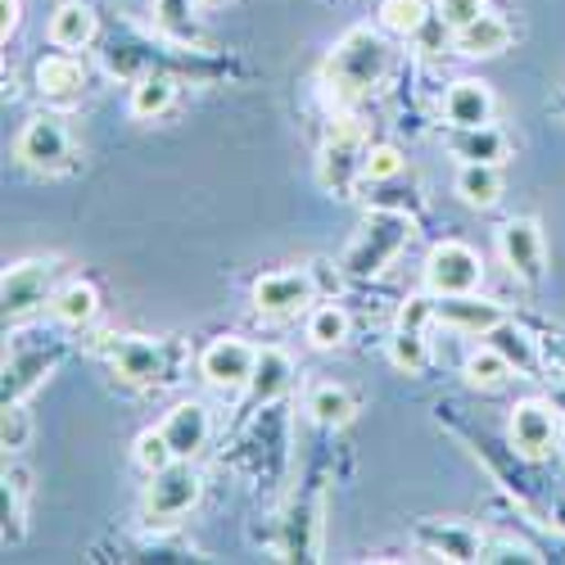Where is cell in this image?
<instances>
[{"mask_svg":"<svg viewBox=\"0 0 565 565\" xmlns=\"http://www.w3.org/2000/svg\"><path fill=\"white\" fill-rule=\"evenodd\" d=\"M0 412H6L0 416V444H6V457H19L32 439V416H28L23 403H6Z\"/></svg>","mask_w":565,"mask_h":565,"instance_id":"35","label":"cell"},{"mask_svg":"<svg viewBox=\"0 0 565 565\" xmlns=\"http://www.w3.org/2000/svg\"><path fill=\"white\" fill-rule=\"evenodd\" d=\"M511 448L525 461H547L561 448V416L543 398H525L511 407Z\"/></svg>","mask_w":565,"mask_h":565,"instance_id":"10","label":"cell"},{"mask_svg":"<svg viewBox=\"0 0 565 565\" xmlns=\"http://www.w3.org/2000/svg\"><path fill=\"white\" fill-rule=\"evenodd\" d=\"M480 14H489L484 0H439V23H444L448 32L470 28V23H476Z\"/></svg>","mask_w":565,"mask_h":565,"instance_id":"39","label":"cell"},{"mask_svg":"<svg viewBox=\"0 0 565 565\" xmlns=\"http://www.w3.org/2000/svg\"><path fill=\"white\" fill-rule=\"evenodd\" d=\"M51 317L60 326H68V331H86V326L100 317V290L90 286V280H68L51 299Z\"/></svg>","mask_w":565,"mask_h":565,"instance_id":"23","label":"cell"},{"mask_svg":"<svg viewBox=\"0 0 565 565\" xmlns=\"http://www.w3.org/2000/svg\"><path fill=\"white\" fill-rule=\"evenodd\" d=\"M511 371H515V366H511L489 340L466 358V381H470V385H480V390H498V385H507V381H511Z\"/></svg>","mask_w":565,"mask_h":565,"instance_id":"33","label":"cell"},{"mask_svg":"<svg viewBox=\"0 0 565 565\" xmlns=\"http://www.w3.org/2000/svg\"><path fill=\"white\" fill-rule=\"evenodd\" d=\"M547 358H552V362H556V366L565 371V335H556V340H547Z\"/></svg>","mask_w":565,"mask_h":565,"instance_id":"41","label":"cell"},{"mask_svg":"<svg viewBox=\"0 0 565 565\" xmlns=\"http://www.w3.org/2000/svg\"><path fill=\"white\" fill-rule=\"evenodd\" d=\"M448 150L461 163H502L511 154V140L493 122H484V127H452Z\"/></svg>","mask_w":565,"mask_h":565,"instance_id":"21","label":"cell"},{"mask_svg":"<svg viewBox=\"0 0 565 565\" xmlns=\"http://www.w3.org/2000/svg\"><path fill=\"white\" fill-rule=\"evenodd\" d=\"M254 366H258V349L245 344L241 335H217V340L200 353V375H204L213 390H226V394L249 390Z\"/></svg>","mask_w":565,"mask_h":565,"instance_id":"13","label":"cell"},{"mask_svg":"<svg viewBox=\"0 0 565 565\" xmlns=\"http://www.w3.org/2000/svg\"><path fill=\"white\" fill-rule=\"evenodd\" d=\"M416 543L426 547L430 556H444V561H484V534L470 530V525H457V521H426L416 525Z\"/></svg>","mask_w":565,"mask_h":565,"instance_id":"15","label":"cell"},{"mask_svg":"<svg viewBox=\"0 0 565 565\" xmlns=\"http://www.w3.org/2000/svg\"><path fill=\"white\" fill-rule=\"evenodd\" d=\"M177 452V461H195L213 435V420H209V407L204 403H177L168 416H163V426H159Z\"/></svg>","mask_w":565,"mask_h":565,"instance_id":"17","label":"cell"},{"mask_svg":"<svg viewBox=\"0 0 565 565\" xmlns=\"http://www.w3.org/2000/svg\"><path fill=\"white\" fill-rule=\"evenodd\" d=\"M295 381V362L286 358V349H258V366H254V381H249V412H263V407H276V398L290 390Z\"/></svg>","mask_w":565,"mask_h":565,"instance_id":"18","label":"cell"},{"mask_svg":"<svg viewBox=\"0 0 565 565\" xmlns=\"http://www.w3.org/2000/svg\"><path fill=\"white\" fill-rule=\"evenodd\" d=\"M23 23V0H0V41L10 45V36L19 32Z\"/></svg>","mask_w":565,"mask_h":565,"instance_id":"40","label":"cell"},{"mask_svg":"<svg viewBox=\"0 0 565 565\" xmlns=\"http://www.w3.org/2000/svg\"><path fill=\"white\" fill-rule=\"evenodd\" d=\"M366 127L358 118H335L331 136L321 146V159H317V181L331 191L335 200H353V191L366 181Z\"/></svg>","mask_w":565,"mask_h":565,"instance_id":"5","label":"cell"},{"mask_svg":"<svg viewBox=\"0 0 565 565\" xmlns=\"http://www.w3.org/2000/svg\"><path fill=\"white\" fill-rule=\"evenodd\" d=\"M430 23L426 0H381V28L394 36H420Z\"/></svg>","mask_w":565,"mask_h":565,"instance_id":"32","label":"cell"},{"mask_svg":"<svg viewBox=\"0 0 565 565\" xmlns=\"http://www.w3.org/2000/svg\"><path fill=\"white\" fill-rule=\"evenodd\" d=\"M177 73H146V77H136V86H131V100H127V109H131V118H163L172 105H177Z\"/></svg>","mask_w":565,"mask_h":565,"instance_id":"25","label":"cell"},{"mask_svg":"<svg viewBox=\"0 0 565 565\" xmlns=\"http://www.w3.org/2000/svg\"><path fill=\"white\" fill-rule=\"evenodd\" d=\"M416 235V217L407 209H371L362 231L353 235V245L344 249V276L349 280H371L385 267H394V258L412 245Z\"/></svg>","mask_w":565,"mask_h":565,"instance_id":"3","label":"cell"},{"mask_svg":"<svg viewBox=\"0 0 565 565\" xmlns=\"http://www.w3.org/2000/svg\"><path fill=\"white\" fill-rule=\"evenodd\" d=\"M349 331H353V321H349V312L340 308V303H317L312 312H308V344L312 349H344L349 344Z\"/></svg>","mask_w":565,"mask_h":565,"instance_id":"31","label":"cell"},{"mask_svg":"<svg viewBox=\"0 0 565 565\" xmlns=\"http://www.w3.org/2000/svg\"><path fill=\"white\" fill-rule=\"evenodd\" d=\"M64 358V344H32L14 340L6 349V403H23L45 375H51Z\"/></svg>","mask_w":565,"mask_h":565,"instance_id":"14","label":"cell"},{"mask_svg":"<svg viewBox=\"0 0 565 565\" xmlns=\"http://www.w3.org/2000/svg\"><path fill=\"white\" fill-rule=\"evenodd\" d=\"M96 349L122 385L131 390H168L181 381V344L146 335H96Z\"/></svg>","mask_w":565,"mask_h":565,"instance_id":"2","label":"cell"},{"mask_svg":"<svg viewBox=\"0 0 565 565\" xmlns=\"http://www.w3.org/2000/svg\"><path fill=\"white\" fill-rule=\"evenodd\" d=\"M204 480L191 461H168L163 470H150V484L140 493V521L150 530H172L181 515H191L200 507Z\"/></svg>","mask_w":565,"mask_h":565,"instance_id":"4","label":"cell"},{"mask_svg":"<svg viewBox=\"0 0 565 565\" xmlns=\"http://www.w3.org/2000/svg\"><path fill=\"white\" fill-rule=\"evenodd\" d=\"M321 489H303L295 493V502L280 511L276 521V561H321Z\"/></svg>","mask_w":565,"mask_h":565,"instance_id":"8","label":"cell"},{"mask_svg":"<svg viewBox=\"0 0 565 565\" xmlns=\"http://www.w3.org/2000/svg\"><path fill=\"white\" fill-rule=\"evenodd\" d=\"M82 86H86V64L73 51H60L55 45V55L36 60V90L45 100H77Z\"/></svg>","mask_w":565,"mask_h":565,"instance_id":"20","label":"cell"},{"mask_svg":"<svg viewBox=\"0 0 565 565\" xmlns=\"http://www.w3.org/2000/svg\"><path fill=\"white\" fill-rule=\"evenodd\" d=\"M403 168H407V159H403L398 146H385V140H381V146H371V150H366V181H371V185L398 181Z\"/></svg>","mask_w":565,"mask_h":565,"instance_id":"36","label":"cell"},{"mask_svg":"<svg viewBox=\"0 0 565 565\" xmlns=\"http://www.w3.org/2000/svg\"><path fill=\"white\" fill-rule=\"evenodd\" d=\"M390 362L407 375H420L430 366V340L426 331H403V326H394V335H390Z\"/></svg>","mask_w":565,"mask_h":565,"instance_id":"34","label":"cell"},{"mask_svg":"<svg viewBox=\"0 0 565 565\" xmlns=\"http://www.w3.org/2000/svg\"><path fill=\"white\" fill-rule=\"evenodd\" d=\"M515 371H521V375H530V371H539V344H534V335L525 331V326H515V321H498L493 326V331L484 335Z\"/></svg>","mask_w":565,"mask_h":565,"instance_id":"29","label":"cell"},{"mask_svg":"<svg viewBox=\"0 0 565 565\" xmlns=\"http://www.w3.org/2000/svg\"><path fill=\"white\" fill-rule=\"evenodd\" d=\"M154 28L172 45H200V19H195V0H154Z\"/></svg>","mask_w":565,"mask_h":565,"instance_id":"30","label":"cell"},{"mask_svg":"<svg viewBox=\"0 0 565 565\" xmlns=\"http://www.w3.org/2000/svg\"><path fill=\"white\" fill-rule=\"evenodd\" d=\"M308 416L317 420L321 430H344L353 426V416H358V398L344 390V385H312L308 390Z\"/></svg>","mask_w":565,"mask_h":565,"instance_id":"26","label":"cell"},{"mask_svg":"<svg viewBox=\"0 0 565 565\" xmlns=\"http://www.w3.org/2000/svg\"><path fill=\"white\" fill-rule=\"evenodd\" d=\"M498 254L521 286H539L547 271V245H543V231L534 217H511L498 231Z\"/></svg>","mask_w":565,"mask_h":565,"instance_id":"12","label":"cell"},{"mask_svg":"<svg viewBox=\"0 0 565 565\" xmlns=\"http://www.w3.org/2000/svg\"><path fill=\"white\" fill-rule=\"evenodd\" d=\"M390 41L375 32V28H349L335 45L331 55H326V86H331V96L340 109H353L358 100H366L375 86L385 82L390 73Z\"/></svg>","mask_w":565,"mask_h":565,"instance_id":"1","label":"cell"},{"mask_svg":"<svg viewBox=\"0 0 565 565\" xmlns=\"http://www.w3.org/2000/svg\"><path fill=\"white\" fill-rule=\"evenodd\" d=\"M96 32H100L96 10L82 6V0H64L51 14V45H60V51H86L96 41Z\"/></svg>","mask_w":565,"mask_h":565,"instance_id":"22","label":"cell"},{"mask_svg":"<svg viewBox=\"0 0 565 565\" xmlns=\"http://www.w3.org/2000/svg\"><path fill=\"white\" fill-rule=\"evenodd\" d=\"M457 195L470 209H493L502 200V172H498V163H461L457 168Z\"/></svg>","mask_w":565,"mask_h":565,"instance_id":"27","label":"cell"},{"mask_svg":"<svg viewBox=\"0 0 565 565\" xmlns=\"http://www.w3.org/2000/svg\"><path fill=\"white\" fill-rule=\"evenodd\" d=\"M452 45H457L466 60H493V55H502L507 45H511V28L498 14H480L470 28L452 32Z\"/></svg>","mask_w":565,"mask_h":565,"instance_id":"24","label":"cell"},{"mask_svg":"<svg viewBox=\"0 0 565 565\" xmlns=\"http://www.w3.org/2000/svg\"><path fill=\"white\" fill-rule=\"evenodd\" d=\"M28 498H32V470L28 466H6V489H0V507H6V543L23 539Z\"/></svg>","mask_w":565,"mask_h":565,"instance_id":"28","label":"cell"},{"mask_svg":"<svg viewBox=\"0 0 565 565\" xmlns=\"http://www.w3.org/2000/svg\"><path fill=\"white\" fill-rule=\"evenodd\" d=\"M136 461H140V470H163L168 461H177V452H172V444H168V435L163 430H146L136 439Z\"/></svg>","mask_w":565,"mask_h":565,"instance_id":"37","label":"cell"},{"mask_svg":"<svg viewBox=\"0 0 565 565\" xmlns=\"http://www.w3.org/2000/svg\"><path fill=\"white\" fill-rule=\"evenodd\" d=\"M484 280V258L461 245V241H439L426 258V290L430 295H476Z\"/></svg>","mask_w":565,"mask_h":565,"instance_id":"9","label":"cell"},{"mask_svg":"<svg viewBox=\"0 0 565 565\" xmlns=\"http://www.w3.org/2000/svg\"><path fill=\"white\" fill-rule=\"evenodd\" d=\"M561 114H565V100H561Z\"/></svg>","mask_w":565,"mask_h":565,"instance_id":"42","label":"cell"},{"mask_svg":"<svg viewBox=\"0 0 565 565\" xmlns=\"http://www.w3.org/2000/svg\"><path fill=\"white\" fill-rule=\"evenodd\" d=\"M435 303H439V295H412L398 308L394 326H403V331H430V326H435Z\"/></svg>","mask_w":565,"mask_h":565,"instance_id":"38","label":"cell"},{"mask_svg":"<svg viewBox=\"0 0 565 565\" xmlns=\"http://www.w3.org/2000/svg\"><path fill=\"white\" fill-rule=\"evenodd\" d=\"M498 321H507V312L476 295H439V303H435V326H448V331H461V335L484 340Z\"/></svg>","mask_w":565,"mask_h":565,"instance_id":"16","label":"cell"},{"mask_svg":"<svg viewBox=\"0 0 565 565\" xmlns=\"http://www.w3.org/2000/svg\"><path fill=\"white\" fill-rule=\"evenodd\" d=\"M254 312L258 317H271V321H280V317H299V312H308V303L317 299V286H312V271H295V267H286V271H267V276H258L254 280Z\"/></svg>","mask_w":565,"mask_h":565,"instance_id":"11","label":"cell"},{"mask_svg":"<svg viewBox=\"0 0 565 565\" xmlns=\"http://www.w3.org/2000/svg\"><path fill=\"white\" fill-rule=\"evenodd\" d=\"M14 159L28 168V172H41V177H64L77 168V150H73V136L64 127V118L55 114H36L23 122L19 140H14Z\"/></svg>","mask_w":565,"mask_h":565,"instance_id":"6","label":"cell"},{"mask_svg":"<svg viewBox=\"0 0 565 565\" xmlns=\"http://www.w3.org/2000/svg\"><path fill=\"white\" fill-rule=\"evenodd\" d=\"M493 90L476 77H461L448 86V96H444V118L448 127H484L493 122Z\"/></svg>","mask_w":565,"mask_h":565,"instance_id":"19","label":"cell"},{"mask_svg":"<svg viewBox=\"0 0 565 565\" xmlns=\"http://www.w3.org/2000/svg\"><path fill=\"white\" fill-rule=\"evenodd\" d=\"M55 258H28L6 267V280H0V303H6V326H23L28 317H36L41 308H51L55 299Z\"/></svg>","mask_w":565,"mask_h":565,"instance_id":"7","label":"cell"}]
</instances>
